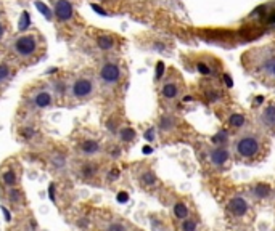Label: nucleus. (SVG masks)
<instances>
[{
	"mask_svg": "<svg viewBox=\"0 0 275 231\" xmlns=\"http://www.w3.org/2000/svg\"><path fill=\"white\" fill-rule=\"evenodd\" d=\"M4 53L18 68L33 66L45 56L47 40L39 29H28L10 37Z\"/></svg>",
	"mask_w": 275,
	"mask_h": 231,
	"instance_id": "obj_1",
	"label": "nucleus"
},
{
	"mask_svg": "<svg viewBox=\"0 0 275 231\" xmlns=\"http://www.w3.org/2000/svg\"><path fill=\"white\" fill-rule=\"evenodd\" d=\"M82 0H48L53 26L60 39H77L89 26L80 15Z\"/></svg>",
	"mask_w": 275,
	"mask_h": 231,
	"instance_id": "obj_2",
	"label": "nucleus"
},
{
	"mask_svg": "<svg viewBox=\"0 0 275 231\" xmlns=\"http://www.w3.org/2000/svg\"><path fill=\"white\" fill-rule=\"evenodd\" d=\"M95 77L98 92L106 100H115L118 93L124 92L127 85V66L121 56H106L97 59Z\"/></svg>",
	"mask_w": 275,
	"mask_h": 231,
	"instance_id": "obj_3",
	"label": "nucleus"
},
{
	"mask_svg": "<svg viewBox=\"0 0 275 231\" xmlns=\"http://www.w3.org/2000/svg\"><path fill=\"white\" fill-rule=\"evenodd\" d=\"M77 39L80 48L86 53L94 55L97 59L106 56H121L119 53L126 44L122 36L113 31H108V29H100L94 26H87L86 31Z\"/></svg>",
	"mask_w": 275,
	"mask_h": 231,
	"instance_id": "obj_4",
	"label": "nucleus"
},
{
	"mask_svg": "<svg viewBox=\"0 0 275 231\" xmlns=\"http://www.w3.org/2000/svg\"><path fill=\"white\" fill-rule=\"evenodd\" d=\"M57 96L50 80H36V82L24 87L18 108V119H34V116L53 108Z\"/></svg>",
	"mask_w": 275,
	"mask_h": 231,
	"instance_id": "obj_5",
	"label": "nucleus"
},
{
	"mask_svg": "<svg viewBox=\"0 0 275 231\" xmlns=\"http://www.w3.org/2000/svg\"><path fill=\"white\" fill-rule=\"evenodd\" d=\"M244 69L267 85H275V42L248 50L241 56Z\"/></svg>",
	"mask_w": 275,
	"mask_h": 231,
	"instance_id": "obj_6",
	"label": "nucleus"
},
{
	"mask_svg": "<svg viewBox=\"0 0 275 231\" xmlns=\"http://www.w3.org/2000/svg\"><path fill=\"white\" fill-rule=\"evenodd\" d=\"M97 95H100V92L94 69H82V71L66 77L65 100L68 103L82 105L94 100Z\"/></svg>",
	"mask_w": 275,
	"mask_h": 231,
	"instance_id": "obj_7",
	"label": "nucleus"
},
{
	"mask_svg": "<svg viewBox=\"0 0 275 231\" xmlns=\"http://www.w3.org/2000/svg\"><path fill=\"white\" fill-rule=\"evenodd\" d=\"M158 84H159L158 88L159 102L166 106L177 103L182 98L183 92H185V84H183L182 76L172 68L168 69V73H164V76H162V79Z\"/></svg>",
	"mask_w": 275,
	"mask_h": 231,
	"instance_id": "obj_8",
	"label": "nucleus"
},
{
	"mask_svg": "<svg viewBox=\"0 0 275 231\" xmlns=\"http://www.w3.org/2000/svg\"><path fill=\"white\" fill-rule=\"evenodd\" d=\"M233 151L237 157L251 160L262 153V138L254 132H243L233 142Z\"/></svg>",
	"mask_w": 275,
	"mask_h": 231,
	"instance_id": "obj_9",
	"label": "nucleus"
},
{
	"mask_svg": "<svg viewBox=\"0 0 275 231\" xmlns=\"http://www.w3.org/2000/svg\"><path fill=\"white\" fill-rule=\"evenodd\" d=\"M74 149L79 157L82 159H95L105 151L103 142L92 134H82L79 135L77 140L74 142Z\"/></svg>",
	"mask_w": 275,
	"mask_h": 231,
	"instance_id": "obj_10",
	"label": "nucleus"
},
{
	"mask_svg": "<svg viewBox=\"0 0 275 231\" xmlns=\"http://www.w3.org/2000/svg\"><path fill=\"white\" fill-rule=\"evenodd\" d=\"M191 59V64L195 68V71L203 76L205 79H214L219 71H221V61L212 55H208V53H201V55H191L190 56Z\"/></svg>",
	"mask_w": 275,
	"mask_h": 231,
	"instance_id": "obj_11",
	"label": "nucleus"
},
{
	"mask_svg": "<svg viewBox=\"0 0 275 231\" xmlns=\"http://www.w3.org/2000/svg\"><path fill=\"white\" fill-rule=\"evenodd\" d=\"M19 164L15 159H8L7 162H4L2 169H0V185L4 186V189L16 188L19 186Z\"/></svg>",
	"mask_w": 275,
	"mask_h": 231,
	"instance_id": "obj_12",
	"label": "nucleus"
},
{
	"mask_svg": "<svg viewBox=\"0 0 275 231\" xmlns=\"http://www.w3.org/2000/svg\"><path fill=\"white\" fill-rule=\"evenodd\" d=\"M19 124L16 127V137L21 143H34L39 137V128L34 124V119H18Z\"/></svg>",
	"mask_w": 275,
	"mask_h": 231,
	"instance_id": "obj_13",
	"label": "nucleus"
},
{
	"mask_svg": "<svg viewBox=\"0 0 275 231\" xmlns=\"http://www.w3.org/2000/svg\"><path fill=\"white\" fill-rule=\"evenodd\" d=\"M76 174L82 182L94 183V180H97L101 174V167L95 159H82V162L77 166Z\"/></svg>",
	"mask_w": 275,
	"mask_h": 231,
	"instance_id": "obj_14",
	"label": "nucleus"
},
{
	"mask_svg": "<svg viewBox=\"0 0 275 231\" xmlns=\"http://www.w3.org/2000/svg\"><path fill=\"white\" fill-rule=\"evenodd\" d=\"M18 69L19 68L7 58H4L2 61H0V93H2L7 88V85L15 79Z\"/></svg>",
	"mask_w": 275,
	"mask_h": 231,
	"instance_id": "obj_15",
	"label": "nucleus"
},
{
	"mask_svg": "<svg viewBox=\"0 0 275 231\" xmlns=\"http://www.w3.org/2000/svg\"><path fill=\"white\" fill-rule=\"evenodd\" d=\"M140 44H142V47H145L156 53H168V50H169V44L164 37L153 36V34L144 36V39H140Z\"/></svg>",
	"mask_w": 275,
	"mask_h": 231,
	"instance_id": "obj_16",
	"label": "nucleus"
},
{
	"mask_svg": "<svg viewBox=\"0 0 275 231\" xmlns=\"http://www.w3.org/2000/svg\"><path fill=\"white\" fill-rule=\"evenodd\" d=\"M12 36V23H10L4 5L0 4V52H5V47Z\"/></svg>",
	"mask_w": 275,
	"mask_h": 231,
	"instance_id": "obj_17",
	"label": "nucleus"
},
{
	"mask_svg": "<svg viewBox=\"0 0 275 231\" xmlns=\"http://www.w3.org/2000/svg\"><path fill=\"white\" fill-rule=\"evenodd\" d=\"M258 122L264 130L275 132V102L267 103L261 109V113L258 116Z\"/></svg>",
	"mask_w": 275,
	"mask_h": 231,
	"instance_id": "obj_18",
	"label": "nucleus"
},
{
	"mask_svg": "<svg viewBox=\"0 0 275 231\" xmlns=\"http://www.w3.org/2000/svg\"><path fill=\"white\" fill-rule=\"evenodd\" d=\"M201 93H203V96H205L206 103L212 105V103L221 102V98H222V88L214 84L212 79H206L205 82L201 84Z\"/></svg>",
	"mask_w": 275,
	"mask_h": 231,
	"instance_id": "obj_19",
	"label": "nucleus"
},
{
	"mask_svg": "<svg viewBox=\"0 0 275 231\" xmlns=\"http://www.w3.org/2000/svg\"><path fill=\"white\" fill-rule=\"evenodd\" d=\"M209 160H211V164L214 167H224V166H227L229 164V160H230V153H229V149L226 146H216L212 149V151L209 153Z\"/></svg>",
	"mask_w": 275,
	"mask_h": 231,
	"instance_id": "obj_20",
	"label": "nucleus"
},
{
	"mask_svg": "<svg viewBox=\"0 0 275 231\" xmlns=\"http://www.w3.org/2000/svg\"><path fill=\"white\" fill-rule=\"evenodd\" d=\"M177 128V117L174 114H162L158 120V132L161 135H169Z\"/></svg>",
	"mask_w": 275,
	"mask_h": 231,
	"instance_id": "obj_21",
	"label": "nucleus"
},
{
	"mask_svg": "<svg viewBox=\"0 0 275 231\" xmlns=\"http://www.w3.org/2000/svg\"><path fill=\"white\" fill-rule=\"evenodd\" d=\"M137 180H139V185L145 189H151L158 185V177L151 169H142L137 174Z\"/></svg>",
	"mask_w": 275,
	"mask_h": 231,
	"instance_id": "obj_22",
	"label": "nucleus"
},
{
	"mask_svg": "<svg viewBox=\"0 0 275 231\" xmlns=\"http://www.w3.org/2000/svg\"><path fill=\"white\" fill-rule=\"evenodd\" d=\"M248 203H246V199H243L241 196H235V197H232L230 201H229V206H227V209H229V212L230 214H233L235 217H243L244 214L248 212Z\"/></svg>",
	"mask_w": 275,
	"mask_h": 231,
	"instance_id": "obj_23",
	"label": "nucleus"
},
{
	"mask_svg": "<svg viewBox=\"0 0 275 231\" xmlns=\"http://www.w3.org/2000/svg\"><path fill=\"white\" fill-rule=\"evenodd\" d=\"M116 137L119 138V142H121V143L129 145V143H132V142H134V140L137 138V132H135V128H132L130 125H127V124H121V127L118 128Z\"/></svg>",
	"mask_w": 275,
	"mask_h": 231,
	"instance_id": "obj_24",
	"label": "nucleus"
},
{
	"mask_svg": "<svg viewBox=\"0 0 275 231\" xmlns=\"http://www.w3.org/2000/svg\"><path fill=\"white\" fill-rule=\"evenodd\" d=\"M5 201L12 206H19L24 201V194L21 189H19V186L10 188V189H5Z\"/></svg>",
	"mask_w": 275,
	"mask_h": 231,
	"instance_id": "obj_25",
	"label": "nucleus"
},
{
	"mask_svg": "<svg viewBox=\"0 0 275 231\" xmlns=\"http://www.w3.org/2000/svg\"><path fill=\"white\" fill-rule=\"evenodd\" d=\"M227 124L232 130H241L246 125V116L243 113H232L227 119Z\"/></svg>",
	"mask_w": 275,
	"mask_h": 231,
	"instance_id": "obj_26",
	"label": "nucleus"
},
{
	"mask_svg": "<svg viewBox=\"0 0 275 231\" xmlns=\"http://www.w3.org/2000/svg\"><path fill=\"white\" fill-rule=\"evenodd\" d=\"M174 217L177 218V220H185V218H188L190 217V210H188V206L185 204V203H182V201H179V203H176L174 204Z\"/></svg>",
	"mask_w": 275,
	"mask_h": 231,
	"instance_id": "obj_27",
	"label": "nucleus"
},
{
	"mask_svg": "<svg viewBox=\"0 0 275 231\" xmlns=\"http://www.w3.org/2000/svg\"><path fill=\"white\" fill-rule=\"evenodd\" d=\"M103 231H129V226L122 220H111L103 226Z\"/></svg>",
	"mask_w": 275,
	"mask_h": 231,
	"instance_id": "obj_28",
	"label": "nucleus"
},
{
	"mask_svg": "<svg viewBox=\"0 0 275 231\" xmlns=\"http://www.w3.org/2000/svg\"><path fill=\"white\" fill-rule=\"evenodd\" d=\"M254 196H258V197H267V196H270V188H269V185L259 183V185L254 186Z\"/></svg>",
	"mask_w": 275,
	"mask_h": 231,
	"instance_id": "obj_29",
	"label": "nucleus"
},
{
	"mask_svg": "<svg viewBox=\"0 0 275 231\" xmlns=\"http://www.w3.org/2000/svg\"><path fill=\"white\" fill-rule=\"evenodd\" d=\"M197 222L193 218H185V220H182V231H197Z\"/></svg>",
	"mask_w": 275,
	"mask_h": 231,
	"instance_id": "obj_30",
	"label": "nucleus"
},
{
	"mask_svg": "<svg viewBox=\"0 0 275 231\" xmlns=\"http://www.w3.org/2000/svg\"><path fill=\"white\" fill-rule=\"evenodd\" d=\"M100 5H103L105 8H109V10H116V7L119 5L121 0H95Z\"/></svg>",
	"mask_w": 275,
	"mask_h": 231,
	"instance_id": "obj_31",
	"label": "nucleus"
},
{
	"mask_svg": "<svg viewBox=\"0 0 275 231\" xmlns=\"http://www.w3.org/2000/svg\"><path fill=\"white\" fill-rule=\"evenodd\" d=\"M48 197L52 201L53 204H58V199H57V185L55 183H50L48 186Z\"/></svg>",
	"mask_w": 275,
	"mask_h": 231,
	"instance_id": "obj_32",
	"label": "nucleus"
},
{
	"mask_svg": "<svg viewBox=\"0 0 275 231\" xmlns=\"http://www.w3.org/2000/svg\"><path fill=\"white\" fill-rule=\"evenodd\" d=\"M119 177V170L118 169H111L109 172H108V175H106V182H115V180Z\"/></svg>",
	"mask_w": 275,
	"mask_h": 231,
	"instance_id": "obj_33",
	"label": "nucleus"
},
{
	"mask_svg": "<svg viewBox=\"0 0 275 231\" xmlns=\"http://www.w3.org/2000/svg\"><path fill=\"white\" fill-rule=\"evenodd\" d=\"M0 209H2V212H4V217H5V220H7V223L12 222V214H10V210L5 207V204L0 206Z\"/></svg>",
	"mask_w": 275,
	"mask_h": 231,
	"instance_id": "obj_34",
	"label": "nucleus"
},
{
	"mask_svg": "<svg viewBox=\"0 0 275 231\" xmlns=\"http://www.w3.org/2000/svg\"><path fill=\"white\" fill-rule=\"evenodd\" d=\"M19 4H29V2H33V0H18Z\"/></svg>",
	"mask_w": 275,
	"mask_h": 231,
	"instance_id": "obj_35",
	"label": "nucleus"
}]
</instances>
